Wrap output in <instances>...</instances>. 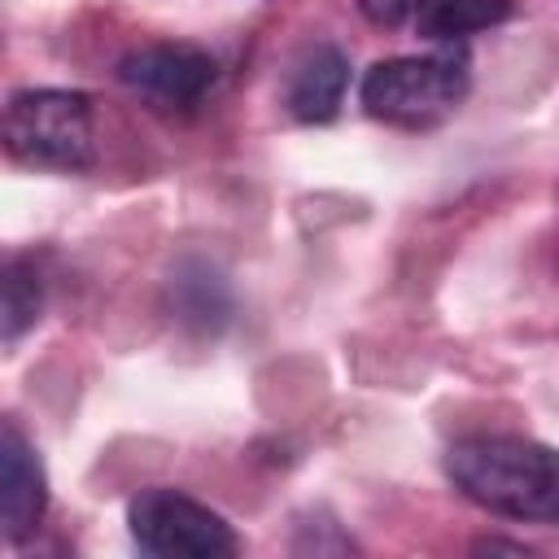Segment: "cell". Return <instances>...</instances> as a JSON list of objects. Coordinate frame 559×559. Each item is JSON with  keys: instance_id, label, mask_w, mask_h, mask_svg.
<instances>
[{"instance_id": "9", "label": "cell", "mask_w": 559, "mask_h": 559, "mask_svg": "<svg viewBox=\"0 0 559 559\" xmlns=\"http://www.w3.org/2000/svg\"><path fill=\"white\" fill-rule=\"evenodd\" d=\"M44 310V288L35 275L31 258H9L4 262V345H17L26 328H35Z\"/></svg>"}, {"instance_id": "6", "label": "cell", "mask_w": 559, "mask_h": 559, "mask_svg": "<svg viewBox=\"0 0 559 559\" xmlns=\"http://www.w3.org/2000/svg\"><path fill=\"white\" fill-rule=\"evenodd\" d=\"M48 511V480L35 445L17 432L13 419L0 424V524L9 542H22L39 528Z\"/></svg>"}, {"instance_id": "5", "label": "cell", "mask_w": 559, "mask_h": 559, "mask_svg": "<svg viewBox=\"0 0 559 559\" xmlns=\"http://www.w3.org/2000/svg\"><path fill=\"white\" fill-rule=\"evenodd\" d=\"M118 79L153 109H192L210 96L218 61L197 44H144L118 61Z\"/></svg>"}, {"instance_id": "11", "label": "cell", "mask_w": 559, "mask_h": 559, "mask_svg": "<svg viewBox=\"0 0 559 559\" xmlns=\"http://www.w3.org/2000/svg\"><path fill=\"white\" fill-rule=\"evenodd\" d=\"M472 550H476V555H493V550H507V555H528L520 542H498V537H485V542H476Z\"/></svg>"}, {"instance_id": "8", "label": "cell", "mask_w": 559, "mask_h": 559, "mask_svg": "<svg viewBox=\"0 0 559 559\" xmlns=\"http://www.w3.org/2000/svg\"><path fill=\"white\" fill-rule=\"evenodd\" d=\"M507 17H511V0H432L415 17V31L432 44H454V39L489 31Z\"/></svg>"}, {"instance_id": "2", "label": "cell", "mask_w": 559, "mask_h": 559, "mask_svg": "<svg viewBox=\"0 0 559 559\" xmlns=\"http://www.w3.org/2000/svg\"><path fill=\"white\" fill-rule=\"evenodd\" d=\"M4 148L22 166L87 170L96 162L92 96L70 87H26L4 105Z\"/></svg>"}, {"instance_id": "4", "label": "cell", "mask_w": 559, "mask_h": 559, "mask_svg": "<svg viewBox=\"0 0 559 559\" xmlns=\"http://www.w3.org/2000/svg\"><path fill=\"white\" fill-rule=\"evenodd\" d=\"M127 524L140 550L157 559H223L240 550L236 528L205 502L179 489H140L127 502Z\"/></svg>"}, {"instance_id": "7", "label": "cell", "mask_w": 559, "mask_h": 559, "mask_svg": "<svg viewBox=\"0 0 559 559\" xmlns=\"http://www.w3.org/2000/svg\"><path fill=\"white\" fill-rule=\"evenodd\" d=\"M349 87V61L336 44H306L284 79V105L297 122H328L336 118Z\"/></svg>"}, {"instance_id": "3", "label": "cell", "mask_w": 559, "mask_h": 559, "mask_svg": "<svg viewBox=\"0 0 559 559\" xmlns=\"http://www.w3.org/2000/svg\"><path fill=\"white\" fill-rule=\"evenodd\" d=\"M472 87L467 57L445 48V52H424V57H389L376 61L362 74V109L389 127H437L445 122Z\"/></svg>"}, {"instance_id": "10", "label": "cell", "mask_w": 559, "mask_h": 559, "mask_svg": "<svg viewBox=\"0 0 559 559\" xmlns=\"http://www.w3.org/2000/svg\"><path fill=\"white\" fill-rule=\"evenodd\" d=\"M432 0H358L362 17L376 22V26H402V22H415Z\"/></svg>"}, {"instance_id": "1", "label": "cell", "mask_w": 559, "mask_h": 559, "mask_svg": "<svg viewBox=\"0 0 559 559\" xmlns=\"http://www.w3.org/2000/svg\"><path fill=\"white\" fill-rule=\"evenodd\" d=\"M445 472L463 498L507 520H559V450L533 437H463L445 450Z\"/></svg>"}]
</instances>
